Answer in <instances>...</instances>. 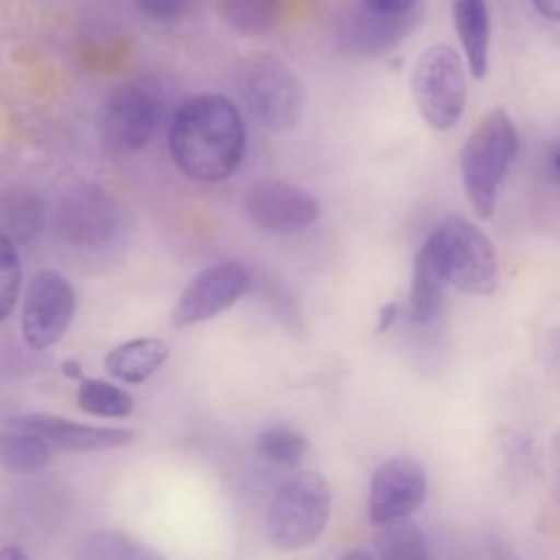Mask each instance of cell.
Returning <instances> with one entry per match:
<instances>
[{
    "label": "cell",
    "mask_w": 560,
    "mask_h": 560,
    "mask_svg": "<svg viewBox=\"0 0 560 560\" xmlns=\"http://www.w3.org/2000/svg\"><path fill=\"white\" fill-rule=\"evenodd\" d=\"M9 427L28 431L46 442L50 448L61 451H103L127 446L133 440L129 429L120 427H96L72 422L52 413H20L7 420Z\"/></svg>",
    "instance_id": "7c38bea8"
},
{
    "label": "cell",
    "mask_w": 560,
    "mask_h": 560,
    "mask_svg": "<svg viewBox=\"0 0 560 560\" xmlns=\"http://www.w3.org/2000/svg\"><path fill=\"white\" fill-rule=\"evenodd\" d=\"M448 282L468 295H490L499 284V256L492 241L468 219L448 217L433 230Z\"/></svg>",
    "instance_id": "8992f818"
},
{
    "label": "cell",
    "mask_w": 560,
    "mask_h": 560,
    "mask_svg": "<svg viewBox=\"0 0 560 560\" xmlns=\"http://www.w3.org/2000/svg\"><path fill=\"white\" fill-rule=\"evenodd\" d=\"M374 553H370V551H359V549H350V551H346V553H341L339 558H361V560H370Z\"/></svg>",
    "instance_id": "f546056e"
},
{
    "label": "cell",
    "mask_w": 560,
    "mask_h": 560,
    "mask_svg": "<svg viewBox=\"0 0 560 560\" xmlns=\"http://www.w3.org/2000/svg\"><path fill=\"white\" fill-rule=\"evenodd\" d=\"M245 125L223 94H195L182 101L168 125L175 166L195 182H223L243 162Z\"/></svg>",
    "instance_id": "6da1fadb"
},
{
    "label": "cell",
    "mask_w": 560,
    "mask_h": 560,
    "mask_svg": "<svg viewBox=\"0 0 560 560\" xmlns=\"http://www.w3.org/2000/svg\"><path fill=\"white\" fill-rule=\"evenodd\" d=\"M453 22L475 79H483L488 70L490 18L486 0H453Z\"/></svg>",
    "instance_id": "9a60e30c"
},
{
    "label": "cell",
    "mask_w": 560,
    "mask_h": 560,
    "mask_svg": "<svg viewBox=\"0 0 560 560\" xmlns=\"http://www.w3.org/2000/svg\"><path fill=\"white\" fill-rule=\"evenodd\" d=\"M278 0H223L225 18L241 31H265L276 13Z\"/></svg>",
    "instance_id": "603a6c76"
},
{
    "label": "cell",
    "mask_w": 560,
    "mask_h": 560,
    "mask_svg": "<svg viewBox=\"0 0 560 560\" xmlns=\"http://www.w3.org/2000/svg\"><path fill=\"white\" fill-rule=\"evenodd\" d=\"M534 7L538 9L540 15L549 18L553 22L560 18V0H534Z\"/></svg>",
    "instance_id": "4316f807"
},
{
    "label": "cell",
    "mask_w": 560,
    "mask_h": 560,
    "mask_svg": "<svg viewBox=\"0 0 560 560\" xmlns=\"http://www.w3.org/2000/svg\"><path fill=\"white\" fill-rule=\"evenodd\" d=\"M249 287V271L236 260H223L199 271L173 308L171 322L177 328L208 322L234 306Z\"/></svg>",
    "instance_id": "30bf717a"
},
{
    "label": "cell",
    "mask_w": 560,
    "mask_h": 560,
    "mask_svg": "<svg viewBox=\"0 0 560 560\" xmlns=\"http://www.w3.org/2000/svg\"><path fill=\"white\" fill-rule=\"evenodd\" d=\"M52 448L37 435L9 427L0 429V468L9 472L31 475L50 464Z\"/></svg>",
    "instance_id": "ac0fdd59"
},
{
    "label": "cell",
    "mask_w": 560,
    "mask_h": 560,
    "mask_svg": "<svg viewBox=\"0 0 560 560\" xmlns=\"http://www.w3.org/2000/svg\"><path fill=\"white\" fill-rule=\"evenodd\" d=\"M398 302H387L385 306H381L378 311V322H376V332H387L392 328V324L398 319Z\"/></svg>",
    "instance_id": "484cf974"
},
{
    "label": "cell",
    "mask_w": 560,
    "mask_h": 560,
    "mask_svg": "<svg viewBox=\"0 0 560 560\" xmlns=\"http://www.w3.org/2000/svg\"><path fill=\"white\" fill-rule=\"evenodd\" d=\"M160 101L140 85H118L101 107V138L114 153H133L155 133L160 122Z\"/></svg>",
    "instance_id": "ba28073f"
},
{
    "label": "cell",
    "mask_w": 560,
    "mask_h": 560,
    "mask_svg": "<svg viewBox=\"0 0 560 560\" xmlns=\"http://www.w3.org/2000/svg\"><path fill=\"white\" fill-rule=\"evenodd\" d=\"M518 151V133L505 109L486 112L459 153V168L466 197L479 219H490L497 192Z\"/></svg>",
    "instance_id": "7a4b0ae2"
},
{
    "label": "cell",
    "mask_w": 560,
    "mask_h": 560,
    "mask_svg": "<svg viewBox=\"0 0 560 560\" xmlns=\"http://www.w3.org/2000/svg\"><path fill=\"white\" fill-rule=\"evenodd\" d=\"M448 284L451 282H448L444 254L435 234L431 232L429 238L418 249L413 271H411L409 317L413 324L427 326L438 319Z\"/></svg>",
    "instance_id": "4fadbf2b"
},
{
    "label": "cell",
    "mask_w": 560,
    "mask_h": 560,
    "mask_svg": "<svg viewBox=\"0 0 560 560\" xmlns=\"http://www.w3.org/2000/svg\"><path fill=\"white\" fill-rule=\"evenodd\" d=\"M330 518L328 481L313 470H298L273 492L265 527L271 545L280 551L311 547Z\"/></svg>",
    "instance_id": "3957f363"
},
{
    "label": "cell",
    "mask_w": 560,
    "mask_h": 560,
    "mask_svg": "<svg viewBox=\"0 0 560 560\" xmlns=\"http://www.w3.org/2000/svg\"><path fill=\"white\" fill-rule=\"evenodd\" d=\"M22 287V262L13 241L0 232V322L13 311Z\"/></svg>",
    "instance_id": "7402d4cb"
},
{
    "label": "cell",
    "mask_w": 560,
    "mask_h": 560,
    "mask_svg": "<svg viewBox=\"0 0 560 560\" xmlns=\"http://www.w3.org/2000/svg\"><path fill=\"white\" fill-rule=\"evenodd\" d=\"M247 219L269 234H295L319 217V201L284 179H258L243 197Z\"/></svg>",
    "instance_id": "9c48e42d"
},
{
    "label": "cell",
    "mask_w": 560,
    "mask_h": 560,
    "mask_svg": "<svg viewBox=\"0 0 560 560\" xmlns=\"http://www.w3.org/2000/svg\"><path fill=\"white\" fill-rule=\"evenodd\" d=\"M79 407L98 418H125L133 411V398L118 385L101 378H83L77 389Z\"/></svg>",
    "instance_id": "d6986e66"
},
{
    "label": "cell",
    "mask_w": 560,
    "mask_h": 560,
    "mask_svg": "<svg viewBox=\"0 0 560 560\" xmlns=\"http://www.w3.org/2000/svg\"><path fill=\"white\" fill-rule=\"evenodd\" d=\"M24 558H28V553L20 545H7L0 549V560H24Z\"/></svg>",
    "instance_id": "83f0119b"
},
{
    "label": "cell",
    "mask_w": 560,
    "mask_h": 560,
    "mask_svg": "<svg viewBox=\"0 0 560 560\" xmlns=\"http://www.w3.org/2000/svg\"><path fill=\"white\" fill-rule=\"evenodd\" d=\"M116 208L101 190H85L68 206V234L79 243H103L116 230Z\"/></svg>",
    "instance_id": "2e32d148"
},
{
    "label": "cell",
    "mask_w": 560,
    "mask_h": 560,
    "mask_svg": "<svg viewBox=\"0 0 560 560\" xmlns=\"http://www.w3.org/2000/svg\"><path fill=\"white\" fill-rule=\"evenodd\" d=\"M374 556L385 560H424L429 558V540L411 516L374 525Z\"/></svg>",
    "instance_id": "e0dca14e"
},
{
    "label": "cell",
    "mask_w": 560,
    "mask_h": 560,
    "mask_svg": "<svg viewBox=\"0 0 560 560\" xmlns=\"http://www.w3.org/2000/svg\"><path fill=\"white\" fill-rule=\"evenodd\" d=\"M77 308L74 287L66 276L44 269L33 276L22 308V337L33 350L55 346L68 330Z\"/></svg>",
    "instance_id": "52a82bcc"
},
{
    "label": "cell",
    "mask_w": 560,
    "mask_h": 560,
    "mask_svg": "<svg viewBox=\"0 0 560 560\" xmlns=\"http://www.w3.org/2000/svg\"><path fill=\"white\" fill-rule=\"evenodd\" d=\"M61 372L66 376H72V378H81V365L77 361H63L61 363Z\"/></svg>",
    "instance_id": "f1b7e54d"
},
{
    "label": "cell",
    "mask_w": 560,
    "mask_h": 560,
    "mask_svg": "<svg viewBox=\"0 0 560 560\" xmlns=\"http://www.w3.org/2000/svg\"><path fill=\"white\" fill-rule=\"evenodd\" d=\"M133 2L144 15L160 22L177 18L186 7V0H133Z\"/></svg>",
    "instance_id": "cb8c5ba5"
},
{
    "label": "cell",
    "mask_w": 560,
    "mask_h": 560,
    "mask_svg": "<svg viewBox=\"0 0 560 560\" xmlns=\"http://www.w3.org/2000/svg\"><path fill=\"white\" fill-rule=\"evenodd\" d=\"M168 359V343L158 337L129 339L112 348L105 357V370L122 383L138 385L153 376Z\"/></svg>",
    "instance_id": "5bb4252c"
},
{
    "label": "cell",
    "mask_w": 560,
    "mask_h": 560,
    "mask_svg": "<svg viewBox=\"0 0 560 560\" xmlns=\"http://www.w3.org/2000/svg\"><path fill=\"white\" fill-rule=\"evenodd\" d=\"M411 94L431 129H453L466 107V79L459 55L446 44L429 46L413 66Z\"/></svg>",
    "instance_id": "5b68a950"
},
{
    "label": "cell",
    "mask_w": 560,
    "mask_h": 560,
    "mask_svg": "<svg viewBox=\"0 0 560 560\" xmlns=\"http://www.w3.org/2000/svg\"><path fill=\"white\" fill-rule=\"evenodd\" d=\"M238 88L252 116L271 131L293 129L304 114V85L300 77L273 55L243 61Z\"/></svg>",
    "instance_id": "277c9868"
},
{
    "label": "cell",
    "mask_w": 560,
    "mask_h": 560,
    "mask_svg": "<svg viewBox=\"0 0 560 560\" xmlns=\"http://www.w3.org/2000/svg\"><path fill=\"white\" fill-rule=\"evenodd\" d=\"M416 7V0H361V9L378 15H405Z\"/></svg>",
    "instance_id": "d4e9b609"
},
{
    "label": "cell",
    "mask_w": 560,
    "mask_h": 560,
    "mask_svg": "<svg viewBox=\"0 0 560 560\" xmlns=\"http://www.w3.org/2000/svg\"><path fill=\"white\" fill-rule=\"evenodd\" d=\"M81 556L92 558V560H155V558H160L158 551L149 549L147 545L131 538L129 534L116 532V529H105V532L94 534L85 542Z\"/></svg>",
    "instance_id": "44dd1931"
},
{
    "label": "cell",
    "mask_w": 560,
    "mask_h": 560,
    "mask_svg": "<svg viewBox=\"0 0 560 560\" xmlns=\"http://www.w3.org/2000/svg\"><path fill=\"white\" fill-rule=\"evenodd\" d=\"M427 470L409 455L383 462L370 481L368 516L374 525L411 516L427 499Z\"/></svg>",
    "instance_id": "8fae6325"
},
{
    "label": "cell",
    "mask_w": 560,
    "mask_h": 560,
    "mask_svg": "<svg viewBox=\"0 0 560 560\" xmlns=\"http://www.w3.org/2000/svg\"><path fill=\"white\" fill-rule=\"evenodd\" d=\"M308 448V440L293 427L271 424L256 435V453L282 468H295Z\"/></svg>",
    "instance_id": "ffe728a7"
}]
</instances>
